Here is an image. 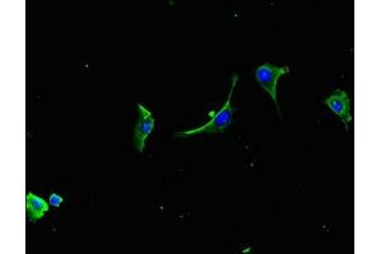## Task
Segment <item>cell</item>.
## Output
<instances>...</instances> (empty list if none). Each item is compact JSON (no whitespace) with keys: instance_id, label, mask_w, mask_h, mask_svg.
<instances>
[{"instance_id":"obj_1","label":"cell","mask_w":381,"mask_h":254,"mask_svg":"<svg viewBox=\"0 0 381 254\" xmlns=\"http://www.w3.org/2000/svg\"><path fill=\"white\" fill-rule=\"evenodd\" d=\"M236 82H238V76H233V84H231V88L229 92L227 104H224L222 110L217 111L216 113H213V117H211V120L208 121V124L203 125L201 127L194 129V130L177 132L175 135L180 136V138H187V136H192V135L202 134V132H222V131L227 130L233 122L234 108L231 107V97H233V90H234Z\"/></svg>"},{"instance_id":"obj_2","label":"cell","mask_w":381,"mask_h":254,"mask_svg":"<svg viewBox=\"0 0 381 254\" xmlns=\"http://www.w3.org/2000/svg\"><path fill=\"white\" fill-rule=\"evenodd\" d=\"M289 71H290L289 66L278 68V66H273L271 64H264V65L258 66L256 70L257 82L270 94L272 101L275 102V106L278 108L280 116H281V112H280L278 102V83L280 78L285 76V74H287Z\"/></svg>"},{"instance_id":"obj_3","label":"cell","mask_w":381,"mask_h":254,"mask_svg":"<svg viewBox=\"0 0 381 254\" xmlns=\"http://www.w3.org/2000/svg\"><path fill=\"white\" fill-rule=\"evenodd\" d=\"M138 110H139V120H138V124L135 127L134 143H135V148L140 153H143L145 149L146 139L149 138V135L154 130L155 120L152 117V112L144 107L143 104H138Z\"/></svg>"},{"instance_id":"obj_4","label":"cell","mask_w":381,"mask_h":254,"mask_svg":"<svg viewBox=\"0 0 381 254\" xmlns=\"http://www.w3.org/2000/svg\"><path fill=\"white\" fill-rule=\"evenodd\" d=\"M326 104L329 107V110L333 111V113L340 117V121L345 124L346 130H348V125L352 121V115H351V102L346 92L340 90H336L332 96L326 99Z\"/></svg>"},{"instance_id":"obj_5","label":"cell","mask_w":381,"mask_h":254,"mask_svg":"<svg viewBox=\"0 0 381 254\" xmlns=\"http://www.w3.org/2000/svg\"><path fill=\"white\" fill-rule=\"evenodd\" d=\"M26 210H27L29 221L36 223L49 213L50 204L40 196H36L35 193L28 192L26 196Z\"/></svg>"},{"instance_id":"obj_6","label":"cell","mask_w":381,"mask_h":254,"mask_svg":"<svg viewBox=\"0 0 381 254\" xmlns=\"http://www.w3.org/2000/svg\"><path fill=\"white\" fill-rule=\"evenodd\" d=\"M64 199L60 196V195H57V193H52L51 196H50L49 199V204L50 206L51 207H59L62 204H63Z\"/></svg>"}]
</instances>
